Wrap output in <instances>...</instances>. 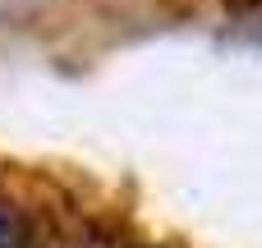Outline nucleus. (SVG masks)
<instances>
[{"mask_svg":"<svg viewBox=\"0 0 262 248\" xmlns=\"http://www.w3.org/2000/svg\"><path fill=\"white\" fill-rule=\"evenodd\" d=\"M0 248H18V221L5 207H0Z\"/></svg>","mask_w":262,"mask_h":248,"instance_id":"f257e3e1","label":"nucleus"}]
</instances>
